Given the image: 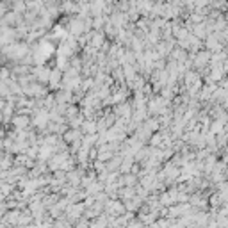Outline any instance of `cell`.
I'll return each mask as SVG.
<instances>
[{"instance_id":"cell-1","label":"cell","mask_w":228,"mask_h":228,"mask_svg":"<svg viewBox=\"0 0 228 228\" xmlns=\"http://www.w3.org/2000/svg\"><path fill=\"white\" fill-rule=\"evenodd\" d=\"M0 160H2V157H0Z\"/></svg>"}]
</instances>
